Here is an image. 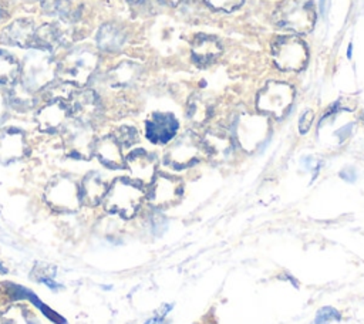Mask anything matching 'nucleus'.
Returning a JSON list of instances; mask_svg holds the SVG:
<instances>
[{"label": "nucleus", "instance_id": "obj_1", "mask_svg": "<svg viewBox=\"0 0 364 324\" xmlns=\"http://www.w3.org/2000/svg\"><path fill=\"white\" fill-rule=\"evenodd\" d=\"M274 24L299 34H307L316 23L313 0H282L273 14Z\"/></svg>", "mask_w": 364, "mask_h": 324}, {"label": "nucleus", "instance_id": "obj_2", "mask_svg": "<svg viewBox=\"0 0 364 324\" xmlns=\"http://www.w3.org/2000/svg\"><path fill=\"white\" fill-rule=\"evenodd\" d=\"M142 199L144 192L135 182L125 178H118L108 188L102 202L107 212L129 219L139 209Z\"/></svg>", "mask_w": 364, "mask_h": 324}, {"label": "nucleus", "instance_id": "obj_3", "mask_svg": "<svg viewBox=\"0 0 364 324\" xmlns=\"http://www.w3.org/2000/svg\"><path fill=\"white\" fill-rule=\"evenodd\" d=\"M57 77V64L46 50L28 53L21 65V84L31 92L44 90Z\"/></svg>", "mask_w": 364, "mask_h": 324}, {"label": "nucleus", "instance_id": "obj_4", "mask_svg": "<svg viewBox=\"0 0 364 324\" xmlns=\"http://www.w3.org/2000/svg\"><path fill=\"white\" fill-rule=\"evenodd\" d=\"M97 64L98 57L92 50L78 47L64 57L60 67H57V74L68 84L84 85L95 71Z\"/></svg>", "mask_w": 364, "mask_h": 324}, {"label": "nucleus", "instance_id": "obj_5", "mask_svg": "<svg viewBox=\"0 0 364 324\" xmlns=\"http://www.w3.org/2000/svg\"><path fill=\"white\" fill-rule=\"evenodd\" d=\"M273 61L283 71H300L309 60L306 43L294 34L279 36L272 45Z\"/></svg>", "mask_w": 364, "mask_h": 324}, {"label": "nucleus", "instance_id": "obj_6", "mask_svg": "<svg viewBox=\"0 0 364 324\" xmlns=\"http://www.w3.org/2000/svg\"><path fill=\"white\" fill-rule=\"evenodd\" d=\"M293 98L294 90L291 85L282 81H269L263 90L259 91L256 107L263 114L280 118L290 108Z\"/></svg>", "mask_w": 364, "mask_h": 324}, {"label": "nucleus", "instance_id": "obj_7", "mask_svg": "<svg viewBox=\"0 0 364 324\" xmlns=\"http://www.w3.org/2000/svg\"><path fill=\"white\" fill-rule=\"evenodd\" d=\"M44 199L54 210L75 212L81 205L80 185L68 176H57L47 185Z\"/></svg>", "mask_w": 364, "mask_h": 324}, {"label": "nucleus", "instance_id": "obj_8", "mask_svg": "<svg viewBox=\"0 0 364 324\" xmlns=\"http://www.w3.org/2000/svg\"><path fill=\"white\" fill-rule=\"evenodd\" d=\"M64 148L68 156L74 159H90L94 153V134L91 125L78 121H71L64 125L63 132Z\"/></svg>", "mask_w": 364, "mask_h": 324}, {"label": "nucleus", "instance_id": "obj_9", "mask_svg": "<svg viewBox=\"0 0 364 324\" xmlns=\"http://www.w3.org/2000/svg\"><path fill=\"white\" fill-rule=\"evenodd\" d=\"M70 115L82 124H91L101 111V104L97 94L92 90H78L73 91L68 101Z\"/></svg>", "mask_w": 364, "mask_h": 324}, {"label": "nucleus", "instance_id": "obj_10", "mask_svg": "<svg viewBox=\"0 0 364 324\" xmlns=\"http://www.w3.org/2000/svg\"><path fill=\"white\" fill-rule=\"evenodd\" d=\"M181 195H182V183L179 179L168 175H158L152 180L148 199L154 206L162 207V206L175 203L181 198Z\"/></svg>", "mask_w": 364, "mask_h": 324}, {"label": "nucleus", "instance_id": "obj_11", "mask_svg": "<svg viewBox=\"0 0 364 324\" xmlns=\"http://www.w3.org/2000/svg\"><path fill=\"white\" fill-rule=\"evenodd\" d=\"M178 131V121L172 114L155 112L145 124L146 138L154 144L169 142Z\"/></svg>", "mask_w": 364, "mask_h": 324}, {"label": "nucleus", "instance_id": "obj_12", "mask_svg": "<svg viewBox=\"0 0 364 324\" xmlns=\"http://www.w3.org/2000/svg\"><path fill=\"white\" fill-rule=\"evenodd\" d=\"M70 115L65 101H48L36 115L37 125L43 132H55L65 125Z\"/></svg>", "mask_w": 364, "mask_h": 324}, {"label": "nucleus", "instance_id": "obj_13", "mask_svg": "<svg viewBox=\"0 0 364 324\" xmlns=\"http://www.w3.org/2000/svg\"><path fill=\"white\" fill-rule=\"evenodd\" d=\"M125 165L131 172V176L141 183H151L155 176L156 161L155 156L144 149L132 151L127 159Z\"/></svg>", "mask_w": 364, "mask_h": 324}, {"label": "nucleus", "instance_id": "obj_14", "mask_svg": "<svg viewBox=\"0 0 364 324\" xmlns=\"http://www.w3.org/2000/svg\"><path fill=\"white\" fill-rule=\"evenodd\" d=\"M198 141L192 135H186L169 149V152L165 156V162L175 169H182L192 165L198 159Z\"/></svg>", "mask_w": 364, "mask_h": 324}, {"label": "nucleus", "instance_id": "obj_15", "mask_svg": "<svg viewBox=\"0 0 364 324\" xmlns=\"http://www.w3.org/2000/svg\"><path fill=\"white\" fill-rule=\"evenodd\" d=\"M24 134L17 128H4L0 131V162L10 163L26 153Z\"/></svg>", "mask_w": 364, "mask_h": 324}, {"label": "nucleus", "instance_id": "obj_16", "mask_svg": "<svg viewBox=\"0 0 364 324\" xmlns=\"http://www.w3.org/2000/svg\"><path fill=\"white\" fill-rule=\"evenodd\" d=\"M36 27L30 20H16L9 24L0 34V43L17 47L34 45Z\"/></svg>", "mask_w": 364, "mask_h": 324}, {"label": "nucleus", "instance_id": "obj_17", "mask_svg": "<svg viewBox=\"0 0 364 324\" xmlns=\"http://www.w3.org/2000/svg\"><path fill=\"white\" fill-rule=\"evenodd\" d=\"M94 155H97L98 161L107 168L121 169L125 166V159L121 152V145L114 138V135H108L95 141Z\"/></svg>", "mask_w": 364, "mask_h": 324}, {"label": "nucleus", "instance_id": "obj_18", "mask_svg": "<svg viewBox=\"0 0 364 324\" xmlns=\"http://www.w3.org/2000/svg\"><path fill=\"white\" fill-rule=\"evenodd\" d=\"M222 54V44L220 41L208 34H199L195 37L192 43V58L193 61L200 65H209Z\"/></svg>", "mask_w": 364, "mask_h": 324}, {"label": "nucleus", "instance_id": "obj_19", "mask_svg": "<svg viewBox=\"0 0 364 324\" xmlns=\"http://www.w3.org/2000/svg\"><path fill=\"white\" fill-rule=\"evenodd\" d=\"M107 190H108V186L105 180L101 178V175L97 172H91L82 179L80 185L81 203H85L88 206H95L104 199Z\"/></svg>", "mask_w": 364, "mask_h": 324}, {"label": "nucleus", "instance_id": "obj_20", "mask_svg": "<svg viewBox=\"0 0 364 324\" xmlns=\"http://www.w3.org/2000/svg\"><path fill=\"white\" fill-rule=\"evenodd\" d=\"M125 33L115 24H104L101 26L97 34L98 47L104 51H117L124 45Z\"/></svg>", "mask_w": 364, "mask_h": 324}, {"label": "nucleus", "instance_id": "obj_21", "mask_svg": "<svg viewBox=\"0 0 364 324\" xmlns=\"http://www.w3.org/2000/svg\"><path fill=\"white\" fill-rule=\"evenodd\" d=\"M141 68L138 64L131 61H124L111 70L108 74V81L111 87H125L138 78Z\"/></svg>", "mask_w": 364, "mask_h": 324}, {"label": "nucleus", "instance_id": "obj_22", "mask_svg": "<svg viewBox=\"0 0 364 324\" xmlns=\"http://www.w3.org/2000/svg\"><path fill=\"white\" fill-rule=\"evenodd\" d=\"M41 7L44 13L51 16H58L60 20L74 23L80 13L71 7L70 0H41Z\"/></svg>", "mask_w": 364, "mask_h": 324}, {"label": "nucleus", "instance_id": "obj_23", "mask_svg": "<svg viewBox=\"0 0 364 324\" xmlns=\"http://www.w3.org/2000/svg\"><path fill=\"white\" fill-rule=\"evenodd\" d=\"M34 92L27 90L21 82H14L13 88L9 92V102L20 111H26L34 107Z\"/></svg>", "mask_w": 364, "mask_h": 324}, {"label": "nucleus", "instance_id": "obj_24", "mask_svg": "<svg viewBox=\"0 0 364 324\" xmlns=\"http://www.w3.org/2000/svg\"><path fill=\"white\" fill-rule=\"evenodd\" d=\"M20 74L17 60L4 50H0V84H14Z\"/></svg>", "mask_w": 364, "mask_h": 324}, {"label": "nucleus", "instance_id": "obj_25", "mask_svg": "<svg viewBox=\"0 0 364 324\" xmlns=\"http://www.w3.org/2000/svg\"><path fill=\"white\" fill-rule=\"evenodd\" d=\"M189 117L195 121H203L208 115H209V105L200 99L199 97L192 98L189 102V108H188Z\"/></svg>", "mask_w": 364, "mask_h": 324}, {"label": "nucleus", "instance_id": "obj_26", "mask_svg": "<svg viewBox=\"0 0 364 324\" xmlns=\"http://www.w3.org/2000/svg\"><path fill=\"white\" fill-rule=\"evenodd\" d=\"M114 138L118 141L119 145L129 146L138 141V132L132 126H121L117 129Z\"/></svg>", "mask_w": 364, "mask_h": 324}, {"label": "nucleus", "instance_id": "obj_27", "mask_svg": "<svg viewBox=\"0 0 364 324\" xmlns=\"http://www.w3.org/2000/svg\"><path fill=\"white\" fill-rule=\"evenodd\" d=\"M340 313L333 307H321L314 318V324H328L331 321H340Z\"/></svg>", "mask_w": 364, "mask_h": 324}, {"label": "nucleus", "instance_id": "obj_28", "mask_svg": "<svg viewBox=\"0 0 364 324\" xmlns=\"http://www.w3.org/2000/svg\"><path fill=\"white\" fill-rule=\"evenodd\" d=\"M210 9L220 11H233L243 4V0H203Z\"/></svg>", "mask_w": 364, "mask_h": 324}, {"label": "nucleus", "instance_id": "obj_29", "mask_svg": "<svg viewBox=\"0 0 364 324\" xmlns=\"http://www.w3.org/2000/svg\"><path fill=\"white\" fill-rule=\"evenodd\" d=\"M313 118H314V114L311 109H307L303 112V115L300 117V121H299L300 134H306L310 129V126L313 124Z\"/></svg>", "mask_w": 364, "mask_h": 324}, {"label": "nucleus", "instance_id": "obj_30", "mask_svg": "<svg viewBox=\"0 0 364 324\" xmlns=\"http://www.w3.org/2000/svg\"><path fill=\"white\" fill-rule=\"evenodd\" d=\"M340 176L348 182H354L355 180V171L353 168H348V169H344L340 172Z\"/></svg>", "mask_w": 364, "mask_h": 324}, {"label": "nucleus", "instance_id": "obj_31", "mask_svg": "<svg viewBox=\"0 0 364 324\" xmlns=\"http://www.w3.org/2000/svg\"><path fill=\"white\" fill-rule=\"evenodd\" d=\"M6 111H7V101H6L4 95L0 92V122L4 119Z\"/></svg>", "mask_w": 364, "mask_h": 324}, {"label": "nucleus", "instance_id": "obj_32", "mask_svg": "<svg viewBox=\"0 0 364 324\" xmlns=\"http://www.w3.org/2000/svg\"><path fill=\"white\" fill-rule=\"evenodd\" d=\"M40 280H41V281H43V283H46V284H47V286H48V287H50V288H53V290H55V288H60V287H61V286H60V284H57V283H54V281H53V280H51V279H48V277H41V279H40Z\"/></svg>", "mask_w": 364, "mask_h": 324}, {"label": "nucleus", "instance_id": "obj_33", "mask_svg": "<svg viewBox=\"0 0 364 324\" xmlns=\"http://www.w3.org/2000/svg\"><path fill=\"white\" fill-rule=\"evenodd\" d=\"M145 324H166L165 321H164V318L162 317H154V318H151V320H148Z\"/></svg>", "mask_w": 364, "mask_h": 324}, {"label": "nucleus", "instance_id": "obj_34", "mask_svg": "<svg viewBox=\"0 0 364 324\" xmlns=\"http://www.w3.org/2000/svg\"><path fill=\"white\" fill-rule=\"evenodd\" d=\"M129 1V4H132V6H141V4H144L146 0H128Z\"/></svg>", "mask_w": 364, "mask_h": 324}, {"label": "nucleus", "instance_id": "obj_35", "mask_svg": "<svg viewBox=\"0 0 364 324\" xmlns=\"http://www.w3.org/2000/svg\"><path fill=\"white\" fill-rule=\"evenodd\" d=\"M164 1H166V3H169V4H172V6H176V4H179L182 0H164Z\"/></svg>", "mask_w": 364, "mask_h": 324}, {"label": "nucleus", "instance_id": "obj_36", "mask_svg": "<svg viewBox=\"0 0 364 324\" xmlns=\"http://www.w3.org/2000/svg\"><path fill=\"white\" fill-rule=\"evenodd\" d=\"M3 17V3H1V0H0V18Z\"/></svg>", "mask_w": 364, "mask_h": 324}, {"label": "nucleus", "instance_id": "obj_37", "mask_svg": "<svg viewBox=\"0 0 364 324\" xmlns=\"http://www.w3.org/2000/svg\"><path fill=\"white\" fill-rule=\"evenodd\" d=\"M0 271H1V273H6V269L1 266V263H0Z\"/></svg>", "mask_w": 364, "mask_h": 324}, {"label": "nucleus", "instance_id": "obj_38", "mask_svg": "<svg viewBox=\"0 0 364 324\" xmlns=\"http://www.w3.org/2000/svg\"><path fill=\"white\" fill-rule=\"evenodd\" d=\"M347 55H348V57H351V45L348 47V54H347Z\"/></svg>", "mask_w": 364, "mask_h": 324}, {"label": "nucleus", "instance_id": "obj_39", "mask_svg": "<svg viewBox=\"0 0 364 324\" xmlns=\"http://www.w3.org/2000/svg\"><path fill=\"white\" fill-rule=\"evenodd\" d=\"M363 119H364V115H363Z\"/></svg>", "mask_w": 364, "mask_h": 324}]
</instances>
